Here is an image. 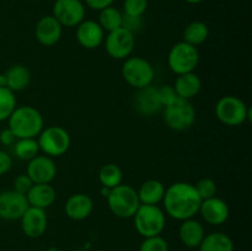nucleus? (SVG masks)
Returning a JSON list of instances; mask_svg holds the SVG:
<instances>
[{"label": "nucleus", "mask_w": 252, "mask_h": 251, "mask_svg": "<svg viewBox=\"0 0 252 251\" xmlns=\"http://www.w3.org/2000/svg\"><path fill=\"white\" fill-rule=\"evenodd\" d=\"M162 203L165 214L182 221L193 218L198 213L202 199L197 193L194 185L179 181L174 182L165 189Z\"/></svg>", "instance_id": "nucleus-1"}, {"label": "nucleus", "mask_w": 252, "mask_h": 251, "mask_svg": "<svg viewBox=\"0 0 252 251\" xmlns=\"http://www.w3.org/2000/svg\"><path fill=\"white\" fill-rule=\"evenodd\" d=\"M7 128L17 139L21 138H37L44 128L43 116L33 106H16L7 118Z\"/></svg>", "instance_id": "nucleus-2"}, {"label": "nucleus", "mask_w": 252, "mask_h": 251, "mask_svg": "<svg viewBox=\"0 0 252 251\" xmlns=\"http://www.w3.org/2000/svg\"><path fill=\"white\" fill-rule=\"evenodd\" d=\"M134 228L143 238L161 235L166 226V214L164 209L153 204H140L133 216Z\"/></svg>", "instance_id": "nucleus-3"}, {"label": "nucleus", "mask_w": 252, "mask_h": 251, "mask_svg": "<svg viewBox=\"0 0 252 251\" xmlns=\"http://www.w3.org/2000/svg\"><path fill=\"white\" fill-rule=\"evenodd\" d=\"M106 199L111 213L122 219L133 218L140 206L137 189L126 184H121L115 188H111Z\"/></svg>", "instance_id": "nucleus-4"}, {"label": "nucleus", "mask_w": 252, "mask_h": 251, "mask_svg": "<svg viewBox=\"0 0 252 251\" xmlns=\"http://www.w3.org/2000/svg\"><path fill=\"white\" fill-rule=\"evenodd\" d=\"M161 111L167 127L176 132L189 129L196 122V108L189 100L176 97L165 105Z\"/></svg>", "instance_id": "nucleus-5"}, {"label": "nucleus", "mask_w": 252, "mask_h": 251, "mask_svg": "<svg viewBox=\"0 0 252 251\" xmlns=\"http://www.w3.org/2000/svg\"><path fill=\"white\" fill-rule=\"evenodd\" d=\"M219 122L228 127H238L251 118V110L238 96L226 95L219 98L214 108Z\"/></svg>", "instance_id": "nucleus-6"}, {"label": "nucleus", "mask_w": 252, "mask_h": 251, "mask_svg": "<svg viewBox=\"0 0 252 251\" xmlns=\"http://www.w3.org/2000/svg\"><path fill=\"white\" fill-rule=\"evenodd\" d=\"M39 152L51 157L65 154L71 144L70 134L61 126H49L43 128L37 137Z\"/></svg>", "instance_id": "nucleus-7"}, {"label": "nucleus", "mask_w": 252, "mask_h": 251, "mask_svg": "<svg viewBox=\"0 0 252 251\" xmlns=\"http://www.w3.org/2000/svg\"><path fill=\"white\" fill-rule=\"evenodd\" d=\"M121 73L123 80L137 90L152 85L155 75L152 64L147 59L135 56L125 59Z\"/></svg>", "instance_id": "nucleus-8"}, {"label": "nucleus", "mask_w": 252, "mask_h": 251, "mask_svg": "<svg viewBox=\"0 0 252 251\" xmlns=\"http://www.w3.org/2000/svg\"><path fill=\"white\" fill-rule=\"evenodd\" d=\"M199 64V52L197 47L186 42H177L171 47L167 56V65L176 75L192 73Z\"/></svg>", "instance_id": "nucleus-9"}, {"label": "nucleus", "mask_w": 252, "mask_h": 251, "mask_svg": "<svg viewBox=\"0 0 252 251\" xmlns=\"http://www.w3.org/2000/svg\"><path fill=\"white\" fill-rule=\"evenodd\" d=\"M103 42L108 56L117 61H125L132 56L135 47L134 33L125 27L108 32Z\"/></svg>", "instance_id": "nucleus-10"}, {"label": "nucleus", "mask_w": 252, "mask_h": 251, "mask_svg": "<svg viewBox=\"0 0 252 251\" xmlns=\"http://www.w3.org/2000/svg\"><path fill=\"white\" fill-rule=\"evenodd\" d=\"M52 15L63 27H76L85 20V5L81 0H56Z\"/></svg>", "instance_id": "nucleus-11"}, {"label": "nucleus", "mask_w": 252, "mask_h": 251, "mask_svg": "<svg viewBox=\"0 0 252 251\" xmlns=\"http://www.w3.org/2000/svg\"><path fill=\"white\" fill-rule=\"evenodd\" d=\"M29 207L26 194L19 193L15 189L0 192V219L20 220Z\"/></svg>", "instance_id": "nucleus-12"}, {"label": "nucleus", "mask_w": 252, "mask_h": 251, "mask_svg": "<svg viewBox=\"0 0 252 251\" xmlns=\"http://www.w3.org/2000/svg\"><path fill=\"white\" fill-rule=\"evenodd\" d=\"M26 174L33 184H51L57 176V165L53 157L38 154L29 161Z\"/></svg>", "instance_id": "nucleus-13"}, {"label": "nucleus", "mask_w": 252, "mask_h": 251, "mask_svg": "<svg viewBox=\"0 0 252 251\" xmlns=\"http://www.w3.org/2000/svg\"><path fill=\"white\" fill-rule=\"evenodd\" d=\"M20 221H21L22 233L31 239L41 238L46 233L48 226L46 209L36 208V207H29L20 218Z\"/></svg>", "instance_id": "nucleus-14"}, {"label": "nucleus", "mask_w": 252, "mask_h": 251, "mask_svg": "<svg viewBox=\"0 0 252 251\" xmlns=\"http://www.w3.org/2000/svg\"><path fill=\"white\" fill-rule=\"evenodd\" d=\"M198 213L209 225L218 226L228 220L230 216V209L224 199L214 196L212 198L202 201Z\"/></svg>", "instance_id": "nucleus-15"}, {"label": "nucleus", "mask_w": 252, "mask_h": 251, "mask_svg": "<svg viewBox=\"0 0 252 251\" xmlns=\"http://www.w3.org/2000/svg\"><path fill=\"white\" fill-rule=\"evenodd\" d=\"M63 26L56 20L53 15H46L37 21L34 27V37L37 42L44 47H52L62 38Z\"/></svg>", "instance_id": "nucleus-16"}, {"label": "nucleus", "mask_w": 252, "mask_h": 251, "mask_svg": "<svg viewBox=\"0 0 252 251\" xmlns=\"http://www.w3.org/2000/svg\"><path fill=\"white\" fill-rule=\"evenodd\" d=\"M105 31L94 20H84L76 26V41L83 48L96 49L103 43Z\"/></svg>", "instance_id": "nucleus-17"}, {"label": "nucleus", "mask_w": 252, "mask_h": 251, "mask_svg": "<svg viewBox=\"0 0 252 251\" xmlns=\"http://www.w3.org/2000/svg\"><path fill=\"white\" fill-rule=\"evenodd\" d=\"M134 107L138 113L142 116L155 115L162 110V103L160 101L158 88L149 85L137 90V95L134 97Z\"/></svg>", "instance_id": "nucleus-18"}, {"label": "nucleus", "mask_w": 252, "mask_h": 251, "mask_svg": "<svg viewBox=\"0 0 252 251\" xmlns=\"http://www.w3.org/2000/svg\"><path fill=\"white\" fill-rule=\"evenodd\" d=\"M94 211V201L89 194L74 193L66 199L64 212L71 220L80 221L89 218Z\"/></svg>", "instance_id": "nucleus-19"}, {"label": "nucleus", "mask_w": 252, "mask_h": 251, "mask_svg": "<svg viewBox=\"0 0 252 251\" xmlns=\"http://www.w3.org/2000/svg\"><path fill=\"white\" fill-rule=\"evenodd\" d=\"M204 235L206 233L201 221L196 220L194 218L181 221L179 228V239L186 248L198 249Z\"/></svg>", "instance_id": "nucleus-20"}, {"label": "nucleus", "mask_w": 252, "mask_h": 251, "mask_svg": "<svg viewBox=\"0 0 252 251\" xmlns=\"http://www.w3.org/2000/svg\"><path fill=\"white\" fill-rule=\"evenodd\" d=\"M30 207L47 209L54 203L57 192L51 184H33L26 193Z\"/></svg>", "instance_id": "nucleus-21"}, {"label": "nucleus", "mask_w": 252, "mask_h": 251, "mask_svg": "<svg viewBox=\"0 0 252 251\" xmlns=\"http://www.w3.org/2000/svg\"><path fill=\"white\" fill-rule=\"evenodd\" d=\"M177 97L191 101L202 90V80L194 71L177 75L174 85Z\"/></svg>", "instance_id": "nucleus-22"}, {"label": "nucleus", "mask_w": 252, "mask_h": 251, "mask_svg": "<svg viewBox=\"0 0 252 251\" xmlns=\"http://www.w3.org/2000/svg\"><path fill=\"white\" fill-rule=\"evenodd\" d=\"M165 189L166 187L159 180H147L145 182H143L139 189H137L140 204L159 206V203H161L162 198H164Z\"/></svg>", "instance_id": "nucleus-23"}, {"label": "nucleus", "mask_w": 252, "mask_h": 251, "mask_svg": "<svg viewBox=\"0 0 252 251\" xmlns=\"http://www.w3.org/2000/svg\"><path fill=\"white\" fill-rule=\"evenodd\" d=\"M4 74L6 78V88L10 89L12 93L25 90L31 83V71L22 64H15L10 66Z\"/></svg>", "instance_id": "nucleus-24"}, {"label": "nucleus", "mask_w": 252, "mask_h": 251, "mask_svg": "<svg viewBox=\"0 0 252 251\" xmlns=\"http://www.w3.org/2000/svg\"><path fill=\"white\" fill-rule=\"evenodd\" d=\"M198 249L201 251H234V243L228 234L216 231L206 234Z\"/></svg>", "instance_id": "nucleus-25"}, {"label": "nucleus", "mask_w": 252, "mask_h": 251, "mask_svg": "<svg viewBox=\"0 0 252 251\" xmlns=\"http://www.w3.org/2000/svg\"><path fill=\"white\" fill-rule=\"evenodd\" d=\"M209 37V29L203 21H192L185 27L182 33V41L191 46L203 44Z\"/></svg>", "instance_id": "nucleus-26"}, {"label": "nucleus", "mask_w": 252, "mask_h": 251, "mask_svg": "<svg viewBox=\"0 0 252 251\" xmlns=\"http://www.w3.org/2000/svg\"><path fill=\"white\" fill-rule=\"evenodd\" d=\"M98 181L101 186L107 188H115L123 181V172L118 165L108 162L101 166L98 171Z\"/></svg>", "instance_id": "nucleus-27"}, {"label": "nucleus", "mask_w": 252, "mask_h": 251, "mask_svg": "<svg viewBox=\"0 0 252 251\" xmlns=\"http://www.w3.org/2000/svg\"><path fill=\"white\" fill-rule=\"evenodd\" d=\"M98 25L102 27L105 32L115 31V30L122 27L123 24V12L120 11L117 7L108 6L101 10L98 15Z\"/></svg>", "instance_id": "nucleus-28"}, {"label": "nucleus", "mask_w": 252, "mask_h": 251, "mask_svg": "<svg viewBox=\"0 0 252 251\" xmlns=\"http://www.w3.org/2000/svg\"><path fill=\"white\" fill-rule=\"evenodd\" d=\"M14 154L17 159L30 161L39 154V147L36 138H21L14 143Z\"/></svg>", "instance_id": "nucleus-29"}, {"label": "nucleus", "mask_w": 252, "mask_h": 251, "mask_svg": "<svg viewBox=\"0 0 252 251\" xmlns=\"http://www.w3.org/2000/svg\"><path fill=\"white\" fill-rule=\"evenodd\" d=\"M16 96L7 88H0V122L7 121L12 111L16 108Z\"/></svg>", "instance_id": "nucleus-30"}, {"label": "nucleus", "mask_w": 252, "mask_h": 251, "mask_svg": "<svg viewBox=\"0 0 252 251\" xmlns=\"http://www.w3.org/2000/svg\"><path fill=\"white\" fill-rule=\"evenodd\" d=\"M194 188L202 201L212 198L217 194V184L211 177H203V179L198 180V182L194 185Z\"/></svg>", "instance_id": "nucleus-31"}, {"label": "nucleus", "mask_w": 252, "mask_h": 251, "mask_svg": "<svg viewBox=\"0 0 252 251\" xmlns=\"http://www.w3.org/2000/svg\"><path fill=\"white\" fill-rule=\"evenodd\" d=\"M148 9V0H125L123 1V14L128 16L143 17Z\"/></svg>", "instance_id": "nucleus-32"}, {"label": "nucleus", "mask_w": 252, "mask_h": 251, "mask_svg": "<svg viewBox=\"0 0 252 251\" xmlns=\"http://www.w3.org/2000/svg\"><path fill=\"white\" fill-rule=\"evenodd\" d=\"M139 251H169V244L161 235L144 238L139 246Z\"/></svg>", "instance_id": "nucleus-33"}, {"label": "nucleus", "mask_w": 252, "mask_h": 251, "mask_svg": "<svg viewBox=\"0 0 252 251\" xmlns=\"http://www.w3.org/2000/svg\"><path fill=\"white\" fill-rule=\"evenodd\" d=\"M32 185H33V182H32V180L27 176V174H21L19 175V176L15 177L14 188L12 189H15V191L19 192V193L26 194L27 192L30 191V188L32 187Z\"/></svg>", "instance_id": "nucleus-34"}, {"label": "nucleus", "mask_w": 252, "mask_h": 251, "mask_svg": "<svg viewBox=\"0 0 252 251\" xmlns=\"http://www.w3.org/2000/svg\"><path fill=\"white\" fill-rule=\"evenodd\" d=\"M158 94H159V97L162 103V107H164L165 105H167V103L172 102V101L177 97L174 86L169 85V84L159 86V88H158Z\"/></svg>", "instance_id": "nucleus-35"}, {"label": "nucleus", "mask_w": 252, "mask_h": 251, "mask_svg": "<svg viewBox=\"0 0 252 251\" xmlns=\"http://www.w3.org/2000/svg\"><path fill=\"white\" fill-rule=\"evenodd\" d=\"M142 24H143V19H142V17L128 16V15L123 14L122 27L127 29L128 31H130V32H133V33H134L135 31H138V30H139L140 27H142Z\"/></svg>", "instance_id": "nucleus-36"}, {"label": "nucleus", "mask_w": 252, "mask_h": 251, "mask_svg": "<svg viewBox=\"0 0 252 251\" xmlns=\"http://www.w3.org/2000/svg\"><path fill=\"white\" fill-rule=\"evenodd\" d=\"M12 167V157L5 150L0 149V176L9 172Z\"/></svg>", "instance_id": "nucleus-37"}, {"label": "nucleus", "mask_w": 252, "mask_h": 251, "mask_svg": "<svg viewBox=\"0 0 252 251\" xmlns=\"http://www.w3.org/2000/svg\"><path fill=\"white\" fill-rule=\"evenodd\" d=\"M115 0H84L85 5H88L90 9L96 10V11H101V10L106 9L108 6H112Z\"/></svg>", "instance_id": "nucleus-38"}, {"label": "nucleus", "mask_w": 252, "mask_h": 251, "mask_svg": "<svg viewBox=\"0 0 252 251\" xmlns=\"http://www.w3.org/2000/svg\"><path fill=\"white\" fill-rule=\"evenodd\" d=\"M17 138L15 137L14 133L9 129V128H5L0 132V143L2 145H6V147H10V145H14V143L16 142Z\"/></svg>", "instance_id": "nucleus-39"}, {"label": "nucleus", "mask_w": 252, "mask_h": 251, "mask_svg": "<svg viewBox=\"0 0 252 251\" xmlns=\"http://www.w3.org/2000/svg\"><path fill=\"white\" fill-rule=\"evenodd\" d=\"M0 88H6V78H5V74H0Z\"/></svg>", "instance_id": "nucleus-40"}, {"label": "nucleus", "mask_w": 252, "mask_h": 251, "mask_svg": "<svg viewBox=\"0 0 252 251\" xmlns=\"http://www.w3.org/2000/svg\"><path fill=\"white\" fill-rule=\"evenodd\" d=\"M184 1H186L187 4H201L204 0H184Z\"/></svg>", "instance_id": "nucleus-41"}, {"label": "nucleus", "mask_w": 252, "mask_h": 251, "mask_svg": "<svg viewBox=\"0 0 252 251\" xmlns=\"http://www.w3.org/2000/svg\"><path fill=\"white\" fill-rule=\"evenodd\" d=\"M192 251H201L199 249H192Z\"/></svg>", "instance_id": "nucleus-42"}]
</instances>
